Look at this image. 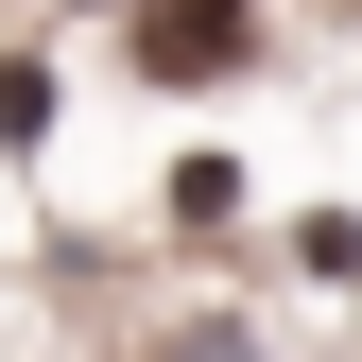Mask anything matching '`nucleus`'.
I'll return each instance as SVG.
<instances>
[{
  "label": "nucleus",
  "mask_w": 362,
  "mask_h": 362,
  "mask_svg": "<svg viewBox=\"0 0 362 362\" xmlns=\"http://www.w3.org/2000/svg\"><path fill=\"white\" fill-rule=\"evenodd\" d=\"M139 52L173 69V86H207V69H242V0H156V35Z\"/></svg>",
  "instance_id": "1"
}]
</instances>
